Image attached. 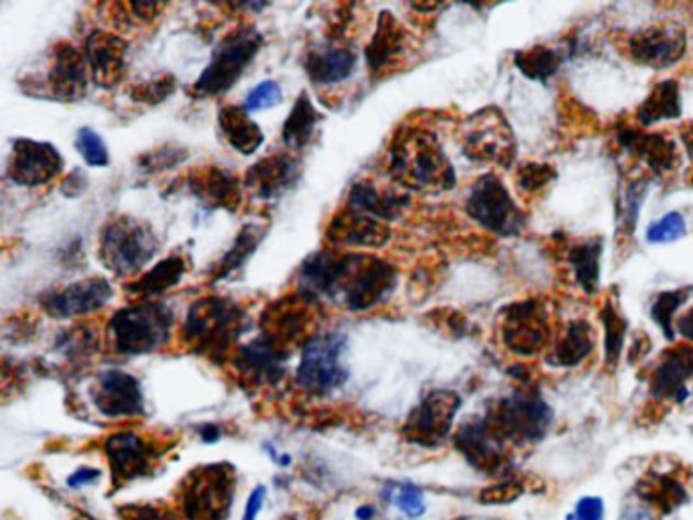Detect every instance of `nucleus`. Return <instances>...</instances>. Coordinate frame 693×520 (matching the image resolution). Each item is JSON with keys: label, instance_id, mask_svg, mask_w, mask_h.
<instances>
[{"label": "nucleus", "instance_id": "4be33fe9", "mask_svg": "<svg viewBox=\"0 0 693 520\" xmlns=\"http://www.w3.org/2000/svg\"><path fill=\"white\" fill-rule=\"evenodd\" d=\"M83 54L96 86L109 90L123 80L126 71V42L121 35L110 31H92L83 43Z\"/></svg>", "mask_w": 693, "mask_h": 520}, {"label": "nucleus", "instance_id": "f257e3e1", "mask_svg": "<svg viewBox=\"0 0 693 520\" xmlns=\"http://www.w3.org/2000/svg\"><path fill=\"white\" fill-rule=\"evenodd\" d=\"M389 173L411 192H448L456 185L454 167L437 137L425 128H407L394 137Z\"/></svg>", "mask_w": 693, "mask_h": 520}, {"label": "nucleus", "instance_id": "f8f14e48", "mask_svg": "<svg viewBox=\"0 0 693 520\" xmlns=\"http://www.w3.org/2000/svg\"><path fill=\"white\" fill-rule=\"evenodd\" d=\"M463 152L478 163L513 165L517 157V143L501 110H480L466 123Z\"/></svg>", "mask_w": 693, "mask_h": 520}, {"label": "nucleus", "instance_id": "2f4dec72", "mask_svg": "<svg viewBox=\"0 0 693 520\" xmlns=\"http://www.w3.org/2000/svg\"><path fill=\"white\" fill-rule=\"evenodd\" d=\"M217 124L228 145L241 155H253L259 151L265 143L259 124L250 118V112L245 106H222L217 114Z\"/></svg>", "mask_w": 693, "mask_h": 520}, {"label": "nucleus", "instance_id": "09e8293b", "mask_svg": "<svg viewBox=\"0 0 693 520\" xmlns=\"http://www.w3.org/2000/svg\"><path fill=\"white\" fill-rule=\"evenodd\" d=\"M283 102V88L275 80H265L259 86H255L245 98V109L248 112H259V110L272 109Z\"/></svg>", "mask_w": 693, "mask_h": 520}, {"label": "nucleus", "instance_id": "5701e85b", "mask_svg": "<svg viewBox=\"0 0 693 520\" xmlns=\"http://www.w3.org/2000/svg\"><path fill=\"white\" fill-rule=\"evenodd\" d=\"M300 176V161L291 152H277L246 171L245 190L257 200H275L291 190Z\"/></svg>", "mask_w": 693, "mask_h": 520}, {"label": "nucleus", "instance_id": "603ef678", "mask_svg": "<svg viewBox=\"0 0 693 520\" xmlns=\"http://www.w3.org/2000/svg\"><path fill=\"white\" fill-rule=\"evenodd\" d=\"M521 494H523L521 484H517V482H503V484L484 488L478 498L484 505H511V502L517 500Z\"/></svg>", "mask_w": 693, "mask_h": 520}, {"label": "nucleus", "instance_id": "20e7f679", "mask_svg": "<svg viewBox=\"0 0 693 520\" xmlns=\"http://www.w3.org/2000/svg\"><path fill=\"white\" fill-rule=\"evenodd\" d=\"M399 273L389 260L342 252L338 285L334 291L336 302L348 312H368L393 295Z\"/></svg>", "mask_w": 693, "mask_h": 520}, {"label": "nucleus", "instance_id": "4d7b16f0", "mask_svg": "<svg viewBox=\"0 0 693 520\" xmlns=\"http://www.w3.org/2000/svg\"><path fill=\"white\" fill-rule=\"evenodd\" d=\"M678 331L688 342H693V309L685 315H681L680 321H678Z\"/></svg>", "mask_w": 693, "mask_h": 520}, {"label": "nucleus", "instance_id": "473e14b6", "mask_svg": "<svg viewBox=\"0 0 693 520\" xmlns=\"http://www.w3.org/2000/svg\"><path fill=\"white\" fill-rule=\"evenodd\" d=\"M186 271H188L186 259L179 255H171L167 259L159 260L155 267H150L147 273L133 279L126 285V291H128V295L138 297V299L157 297V295H164L169 289L179 285Z\"/></svg>", "mask_w": 693, "mask_h": 520}, {"label": "nucleus", "instance_id": "de8ad7c7", "mask_svg": "<svg viewBox=\"0 0 693 520\" xmlns=\"http://www.w3.org/2000/svg\"><path fill=\"white\" fill-rule=\"evenodd\" d=\"M688 233L685 219L680 212H671L659 222H655L647 230V240L652 245H663V242H673L680 240Z\"/></svg>", "mask_w": 693, "mask_h": 520}, {"label": "nucleus", "instance_id": "864d4df0", "mask_svg": "<svg viewBox=\"0 0 693 520\" xmlns=\"http://www.w3.org/2000/svg\"><path fill=\"white\" fill-rule=\"evenodd\" d=\"M394 502L403 512H407L409 517H420L425 510L423 502V494L415 486H401L394 496Z\"/></svg>", "mask_w": 693, "mask_h": 520}, {"label": "nucleus", "instance_id": "69168bd1", "mask_svg": "<svg viewBox=\"0 0 693 520\" xmlns=\"http://www.w3.org/2000/svg\"><path fill=\"white\" fill-rule=\"evenodd\" d=\"M692 183H693V176H692Z\"/></svg>", "mask_w": 693, "mask_h": 520}, {"label": "nucleus", "instance_id": "2eb2a0df", "mask_svg": "<svg viewBox=\"0 0 693 520\" xmlns=\"http://www.w3.org/2000/svg\"><path fill=\"white\" fill-rule=\"evenodd\" d=\"M688 35L680 23H657L642 29L628 39V54L640 64L652 69H667L675 66L685 55Z\"/></svg>", "mask_w": 693, "mask_h": 520}, {"label": "nucleus", "instance_id": "c85d7f7f", "mask_svg": "<svg viewBox=\"0 0 693 520\" xmlns=\"http://www.w3.org/2000/svg\"><path fill=\"white\" fill-rule=\"evenodd\" d=\"M458 450L466 460L482 472H496L503 466V439L499 438L487 421H470L456 436Z\"/></svg>", "mask_w": 693, "mask_h": 520}, {"label": "nucleus", "instance_id": "412c9836", "mask_svg": "<svg viewBox=\"0 0 693 520\" xmlns=\"http://www.w3.org/2000/svg\"><path fill=\"white\" fill-rule=\"evenodd\" d=\"M104 450L112 467V479L116 484L145 476L159 457L155 445L133 431H119L110 436Z\"/></svg>", "mask_w": 693, "mask_h": 520}, {"label": "nucleus", "instance_id": "58836bf2", "mask_svg": "<svg viewBox=\"0 0 693 520\" xmlns=\"http://www.w3.org/2000/svg\"><path fill=\"white\" fill-rule=\"evenodd\" d=\"M515 66L521 69L523 76H527L530 80L545 82L558 71L559 66H561V55L556 49H551V47L537 45V47L517 52L515 54Z\"/></svg>", "mask_w": 693, "mask_h": 520}, {"label": "nucleus", "instance_id": "bb28decb", "mask_svg": "<svg viewBox=\"0 0 693 520\" xmlns=\"http://www.w3.org/2000/svg\"><path fill=\"white\" fill-rule=\"evenodd\" d=\"M190 192L202 200L205 206L220 207V210H228L236 212L243 204V183L231 171L220 169V167H204L191 173Z\"/></svg>", "mask_w": 693, "mask_h": 520}, {"label": "nucleus", "instance_id": "a18cd8bd", "mask_svg": "<svg viewBox=\"0 0 693 520\" xmlns=\"http://www.w3.org/2000/svg\"><path fill=\"white\" fill-rule=\"evenodd\" d=\"M57 350L68 357H90L98 350V336L88 328H74L57 338Z\"/></svg>", "mask_w": 693, "mask_h": 520}, {"label": "nucleus", "instance_id": "0eeeda50", "mask_svg": "<svg viewBox=\"0 0 693 520\" xmlns=\"http://www.w3.org/2000/svg\"><path fill=\"white\" fill-rule=\"evenodd\" d=\"M262 47V35L253 25H241L231 31L212 54L200 78L193 83L198 97H220L241 80L246 68Z\"/></svg>", "mask_w": 693, "mask_h": 520}, {"label": "nucleus", "instance_id": "cd10ccee", "mask_svg": "<svg viewBox=\"0 0 693 520\" xmlns=\"http://www.w3.org/2000/svg\"><path fill=\"white\" fill-rule=\"evenodd\" d=\"M411 206L409 193L399 190H384L381 185L372 181H358L354 183L353 190L348 193L346 207L365 214L370 218L381 219V222H394L401 218L407 207Z\"/></svg>", "mask_w": 693, "mask_h": 520}, {"label": "nucleus", "instance_id": "13d9d810", "mask_svg": "<svg viewBox=\"0 0 693 520\" xmlns=\"http://www.w3.org/2000/svg\"><path fill=\"white\" fill-rule=\"evenodd\" d=\"M96 478H98V472H96V470H80L78 474H74V476L69 478V486H80V484L92 482V479Z\"/></svg>", "mask_w": 693, "mask_h": 520}, {"label": "nucleus", "instance_id": "ea45409f", "mask_svg": "<svg viewBox=\"0 0 693 520\" xmlns=\"http://www.w3.org/2000/svg\"><path fill=\"white\" fill-rule=\"evenodd\" d=\"M602 324L606 329V364L616 366L625 350L626 319L612 302H606L602 309Z\"/></svg>", "mask_w": 693, "mask_h": 520}, {"label": "nucleus", "instance_id": "680f3d73", "mask_svg": "<svg viewBox=\"0 0 693 520\" xmlns=\"http://www.w3.org/2000/svg\"><path fill=\"white\" fill-rule=\"evenodd\" d=\"M217 436H220V431H217V427H212V425H208L202 429V438L204 441H216Z\"/></svg>", "mask_w": 693, "mask_h": 520}, {"label": "nucleus", "instance_id": "a878e982", "mask_svg": "<svg viewBox=\"0 0 693 520\" xmlns=\"http://www.w3.org/2000/svg\"><path fill=\"white\" fill-rule=\"evenodd\" d=\"M618 143L625 151L639 157L642 163L647 165L651 171L666 176L680 165L678 147L671 138L657 133H645L640 128L625 126L618 131Z\"/></svg>", "mask_w": 693, "mask_h": 520}, {"label": "nucleus", "instance_id": "79ce46f5", "mask_svg": "<svg viewBox=\"0 0 693 520\" xmlns=\"http://www.w3.org/2000/svg\"><path fill=\"white\" fill-rule=\"evenodd\" d=\"M176 92V78L171 74H161L145 82H138L131 90V98L143 104H159Z\"/></svg>", "mask_w": 693, "mask_h": 520}, {"label": "nucleus", "instance_id": "5fc2aeb1", "mask_svg": "<svg viewBox=\"0 0 693 520\" xmlns=\"http://www.w3.org/2000/svg\"><path fill=\"white\" fill-rule=\"evenodd\" d=\"M604 519V505L600 498H582L573 512V520H602Z\"/></svg>", "mask_w": 693, "mask_h": 520}, {"label": "nucleus", "instance_id": "423d86ee", "mask_svg": "<svg viewBox=\"0 0 693 520\" xmlns=\"http://www.w3.org/2000/svg\"><path fill=\"white\" fill-rule=\"evenodd\" d=\"M348 338L340 329L317 331L303 346L295 383L312 397H326L348 381L346 369Z\"/></svg>", "mask_w": 693, "mask_h": 520}, {"label": "nucleus", "instance_id": "9b49d317", "mask_svg": "<svg viewBox=\"0 0 693 520\" xmlns=\"http://www.w3.org/2000/svg\"><path fill=\"white\" fill-rule=\"evenodd\" d=\"M466 214L478 226L499 236H517L527 224L525 214L496 176H484L472 185L466 200Z\"/></svg>", "mask_w": 693, "mask_h": 520}, {"label": "nucleus", "instance_id": "8fccbe9b", "mask_svg": "<svg viewBox=\"0 0 693 520\" xmlns=\"http://www.w3.org/2000/svg\"><path fill=\"white\" fill-rule=\"evenodd\" d=\"M642 200H645V190H642V183H630L628 188H626V193L623 195V206H621V212H618V216L623 219V230L628 234H633L635 230V224H637V218H639V207L642 204Z\"/></svg>", "mask_w": 693, "mask_h": 520}, {"label": "nucleus", "instance_id": "6e6d98bb", "mask_svg": "<svg viewBox=\"0 0 693 520\" xmlns=\"http://www.w3.org/2000/svg\"><path fill=\"white\" fill-rule=\"evenodd\" d=\"M262 496H265V490H262V488H257V490L253 493V496L248 498L245 520H255L257 512L260 510V505H262Z\"/></svg>", "mask_w": 693, "mask_h": 520}, {"label": "nucleus", "instance_id": "e2e57ef3", "mask_svg": "<svg viewBox=\"0 0 693 520\" xmlns=\"http://www.w3.org/2000/svg\"><path fill=\"white\" fill-rule=\"evenodd\" d=\"M372 515H375V510H372V508H360V510H358V512H356V517H358V519H362V520H368L370 519V517H372Z\"/></svg>", "mask_w": 693, "mask_h": 520}, {"label": "nucleus", "instance_id": "ddd939ff", "mask_svg": "<svg viewBox=\"0 0 693 520\" xmlns=\"http://www.w3.org/2000/svg\"><path fill=\"white\" fill-rule=\"evenodd\" d=\"M460 403V397L451 391H432L409 415L403 427L405 438L427 448L441 443L451 429Z\"/></svg>", "mask_w": 693, "mask_h": 520}, {"label": "nucleus", "instance_id": "4c0bfd02", "mask_svg": "<svg viewBox=\"0 0 693 520\" xmlns=\"http://www.w3.org/2000/svg\"><path fill=\"white\" fill-rule=\"evenodd\" d=\"M600 259H602V242L588 240L582 245H575L568 252L573 276L578 285L584 289L585 295H594L600 285Z\"/></svg>", "mask_w": 693, "mask_h": 520}, {"label": "nucleus", "instance_id": "a211bd4d", "mask_svg": "<svg viewBox=\"0 0 693 520\" xmlns=\"http://www.w3.org/2000/svg\"><path fill=\"white\" fill-rule=\"evenodd\" d=\"M96 409L112 419L136 417L145 409V398L135 376L123 370L100 372L92 388Z\"/></svg>", "mask_w": 693, "mask_h": 520}, {"label": "nucleus", "instance_id": "4468645a", "mask_svg": "<svg viewBox=\"0 0 693 520\" xmlns=\"http://www.w3.org/2000/svg\"><path fill=\"white\" fill-rule=\"evenodd\" d=\"M64 171V157L52 143L19 138L7 165L9 179L23 188H40Z\"/></svg>", "mask_w": 693, "mask_h": 520}, {"label": "nucleus", "instance_id": "bf43d9fd", "mask_svg": "<svg viewBox=\"0 0 693 520\" xmlns=\"http://www.w3.org/2000/svg\"><path fill=\"white\" fill-rule=\"evenodd\" d=\"M621 520H655L647 508H628Z\"/></svg>", "mask_w": 693, "mask_h": 520}, {"label": "nucleus", "instance_id": "c03bdc74", "mask_svg": "<svg viewBox=\"0 0 693 520\" xmlns=\"http://www.w3.org/2000/svg\"><path fill=\"white\" fill-rule=\"evenodd\" d=\"M685 297H688L685 291H666L657 297V302L652 303V319L663 328L669 340H673V336H675L673 317L678 314L681 303L685 302Z\"/></svg>", "mask_w": 693, "mask_h": 520}, {"label": "nucleus", "instance_id": "a19ab883", "mask_svg": "<svg viewBox=\"0 0 693 520\" xmlns=\"http://www.w3.org/2000/svg\"><path fill=\"white\" fill-rule=\"evenodd\" d=\"M190 157V152L181 145H165L157 147L153 151L145 152L143 157H138V167L145 173H164L174 169L179 163H183Z\"/></svg>", "mask_w": 693, "mask_h": 520}, {"label": "nucleus", "instance_id": "aec40b11", "mask_svg": "<svg viewBox=\"0 0 693 520\" xmlns=\"http://www.w3.org/2000/svg\"><path fill=\"white\" fill-rule=\"evenodd\" d=\"M289 350L259 336L257 340L241 346L232 357V366L246 383L275 384L286 374Z\"/></svg>", "mask_w": 693, "mask_h": 520}, {"label": "nucleus", "instance_id": "f3484780", "mask_svg": "<svg viewBox=\"0 0 693 520\" xmlns=\"http://www.w3.org/2000/svg\"><path fill=\"white\" fill-rule=\"evenodd\" d=\"M112 295L114 291L110 281L102 276H88L47 293L42 299V305L45 314L52 315L55 319H74L100 312L109 305Z\"/></svg>", "mask_w": 693, "mask_h": 520}, {"label": "nucleus", "instance_id": "f704fd0d", "mask_svg": "<svg viewBox=\"0 0 693 520\" xmlns=\"http://www.w3.org/2000/svg\"><path fill=\"white\" fill-rule=\"evenodd\" d=\"M594 346H596L594 328L582 319L571 321L554 350V362L563 369L578 366L594 352Z\"/></svg>", "mask_w": 693, "mask_h": 520}, {"label": "nucleus", "instance_id": "c9c22d12", "mask_svg": "<svg viewBox=\"0 0 693 520\" xmlns=\"http://www.w3.org/2000/svg\"><path fill=\"white\" fill-rule=\"evenodd\" d=\"M681 116L680 83L666 80L652 88L649 98L637 110V118L642 126L671 121Z\"/></svg>", "mask_w": 693, "mask_h": 520}, {"label": "nucleus", "instance_id": "dca6fc26", "mask_svg": "<svg viewBox=\"0 0 693 520\" xmlns=\"http://www.w3.org/2000/svg\"><path fill=\"white\" fill-rule=\"evenodd\" d=\"M549 338L547 309L537 299L515 303L506 307L503 319V342L518 357L537 354Z\"/></svg>", "mask_w": 693, "mask_h": 520}, {"label": "nucleus", "instance_id": "1a4fd4ad", "mask_svg": "<svg viewBox=\"0 0 693 520\" xmlns=\"http://www.w3.org/2000/svg\"><path fill=\"white\" fill-rule=\"evenodd\" d=\"M487 423L501 439L530 443L539 441L547 433L551 425V409L539 395L518 391L515 395L503 398L490 411Z\"/></svg>", "mask_w": 693, "mask_h": 520}, {"label": "nucleus", "instance_id": "37998d69", "mask_svg": "<svg viewBox=\"0 0 693 520\" xmlns=\"http://www.w3.org/2000/svg\"><path fill=\"white\" fill-rule=\"evenodd\" d=\"M556 178H558L556 169L547 163L530 161V163L521 165L517 169L518 190L527 195L544 192Z\"/></svg>", "mask_w": 693, "mask_h": 520}, {"label": "nucleus", "instance_id": "72a5a7b5", "mask_svg": "<svg viewBox=\"0 0 693 520\" xmlns=\"http://www.w3.org/2000/svg\"><path fill=\"white\" fill-rule=\"evenodd\" d=\"M320 121H322V114L315 110L308 94L301 92L283 124V143L287 149L289 151L305 149L312 143Z\"/></svg>", "mask_w": 693, "mask_h": 520}, {"label": "nucleus", "instance_id": "6ab92c4d", "mask_svg": "<svg viewBox=\"0 0 693 520\" xmlns=\"http://www.w3.org/2000/svg\"><path fill=\"white\" fill-rule=\"evenodd\" d=\"M90 66L80 47L64 42L55 45L52 66L47 71V90L57 100H80L90 82Z\"/></svg>", "mask_w": 693, "mask_h": 520}, {"label": "nucleus", "instance_id": "f03ea898", "mask_svg": "<svg viewBox=\"0 0 693 520\" xmlns=\"http://www.w3.org/2000/svg\"><path fill=\"white\" fill-rule=\"evenodd\" d=\"M248 326L241 303L228 297H202L193 302L181 326V342L210 360H226Z\"/></svg>", "mask_w": 693, "mask_h": 520}, {"label": "nucleus", "instance_id": "6e6552de", "mask_svg": "<svg viewBox=\"0 0 693 520\" xmlns=\"http://www.w3.org/2000/svg\"><path fill=\"white\" fill-rule=\"evenodd\" d=\"M234 494V470L214 464L193 470L179 490V508L186 520H224Z\"/></svg>", "mask_w": 693, "mask_h": 520}, {"label": "nucleus", "instance_id": "e433bc0d", "mask_svg": "<svg viewBox=\"0 0 693 520\" xmlns=\"http://www.w3.org/2000/svg\"><path fill=\"white\" fill-rule=\"evenodd\" d=\"M262 234H265V228L259 226V224H248V226H245V228L241 230V234L236 236V240H234L231 250H228L222 259L217 260L216 267L212 269V274H214L212 281L228 279L232 273H236L238 269H243V264H245L246 260L250 259V257L257 252L260 240H262Z\"/></svg>", "mask_w": 693, "mask_h": 520}, {"label": "nucleus", "instance_id": "b1692460", "mask_svg": "<svg viewBox=\"0 0 693 520\" xmlns=\"http://www.w3.org/2000/svg\"><path fill=\"white\" fill-rule=\"evenodd\" d=\"M326 238L334 247L382 248L391 240V230L381 219L344 207L329 222Z\"/></svg>", "mask_w": 693, "mask_h": 520}, {"label": "nucleus", "instance_id": "39448f33", "mask_svg": "<svg viewBox=\"0 0 693 520\" xmlns=\"http://www.w3.org/2000/svg\"><path fill=\"white\" fill-rule=\"evenodd\" d=\"M159 250V238L149 224L133 216H116L104 224L98 257L109 273L131 279L141 273Z\"/></svg>", "mask_w": 693, "mask_h": 520}, {"label": "nucleus", "instance_id": "3c124183", "mask_svg": "<svg viewBox=\"0 0 693 520\" xmlns=\"http://www.w3.org/2000/svg\"><path fill=\"white\" fill-rule=\"evenodd\" d=\"M123 520H181V515L169 507H157V505H135V507H124L119 510Z\"/></svg>", "mask_w": 693, "mask_h": 520}, {"label": "nucleus", "instance_id": "0e129e2a", "mask_svg": "<svg viewBox=\"0 0 693 520\" xmlns=\"http://www.w3.org/2000/svg\"><path fill=\"white\" fill-rule=\"evenodd\" d=\"M460 520H492V519H460Z\"/></svg>", "mask_w": 693, "mask_h": 520}, {"label": "nucleus", "instance_id": "c756f323", "mask_svg": "<svg viewBox=\"0 0 693 520\" xmlns=\"http://www.w3.org/2000/svg\"><path fill=\"white\" fill-rule=\"evenodd\" d=\"M358 66V55L348 45H327L310 49L305 55V71L317 86L346 82Z\"/></svg>", "mask_w": 693, "mask_h": 520}, {"label": "nucleus", "instance_id": "49530a36", "mask_svg": "<svg viewBox=\"0 0 693 520\" xmlns=\"http://www.w3.org/2000/svg\"><path fill=\"white\" fill-rule=\"evenodd\" d=\"M76 147L83 157V161L92 167H107L110 163L109 147L104 138L92 128H80L76 137Z\"/></svg>", "mask_w": 693, "mask_h": 520}, {"label": "nucleus", "instance_id": "393cba45", "mask_svg": "<svg viewBox=\"0 0 693 520\" xmlns=\"http://www.w3.org/2000/svg\"><path fill=\"white\" fill-rule=\"evenodd\" d=\"M409 35L391 13L379 14L375 35L367 47V66L372 78L387 76L407 55Z\"/></svg>", "mask_w": 693, "mask_h": 520}, {"label": "nucleus", "instance_id": "052dcab7", "mask_svg": "<svg viewBox=\"0 0 693 520\" xmlns=\"http://www.w3.org/2000/svg\"><path fill=\"white\" fill-rule=\"evenodd\" d=\"M681 138H683V145H685V149L690 152V157H693V123L688 124V126L683 128Z\"/></svg>", "mask_w": 693, "mask_h": 520}, {"label": "nucleus", "instance_id": "7c9ffc66", "mask_svg": "<svg viewBox=\"0 0 693 520\" xmlns=\"http://www.w3.org/2000/svg\"><path fill=\"white\" fill-rule=\"evenodd\" d=\"M693 376L692 346H678L661 358L651 376V393L659 398L683 395L685 383Z\"/></svg>", "mask_w": 693, "mask_h": 520}, {"label": "nucleus", "instance_id": "7ed1b4c3", "mask_svg": "<svg viewBox=\"0 0 693 520\" xmlns=\"http://www.w3.org/2000/svg\"><path fill=\"white\" fill-rule=\"evenodd\" d=\"M176 326L174 312L157 302H141L123 307L110 317L107 338L116 354H150L171 340Z\"/></svg>", "mask_w": 693, "mask_h": 520}, {"label": "nucleus", "instance_id": "9d476101", "mask_svg": "<svg viewBox=\"0 0 693 520\" xmlns=\"http://www.w3.org/2000/svg\"><path fill=\"white\" fill-rule=\"evenodd\" d=\"M317 302L300 291L271 303L260 317V336L291 352L298 343L310 342L317 331Z\"/></svg>", "mask_w": 693, "mask_h": 520}]
</instances>
